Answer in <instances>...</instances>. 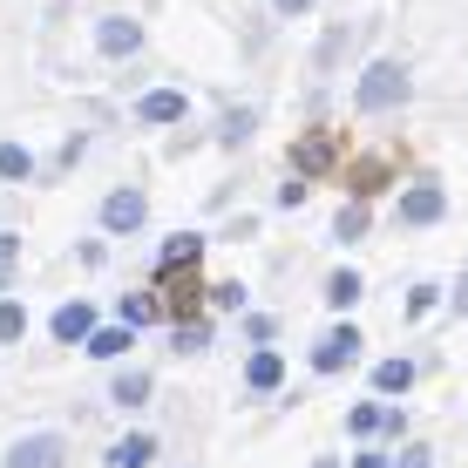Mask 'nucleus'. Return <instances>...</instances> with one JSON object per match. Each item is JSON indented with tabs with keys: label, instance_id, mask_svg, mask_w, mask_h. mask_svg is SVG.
I'll return each mask as SVG.
<instances>
[{
	"label": "nucleus",
	"instance_id": "f257e3e1",
	"mask_svg": "<svg viewBox=\"0 0 468 468\" xmlns=\"http://www.w3.org/2000/svg\"><path fill=\"white\" fill-rule=\"evenodd\" d=\"M400 102H408V75L394 61H374L360 75V109H400Z\"/></svg>",
	"mask_w": 468,
	"mask_h": 468
},
{
	"label": "nucleus",
	"instance_id": "f03ea898",
	"mask_svg": "<svg viewBox=\"0 0 468 468\" xmlns=\"http://www.w3.org/2000/svg\"><path fill=\"white\" fill-rule=\"evenodd\" d=\"M353 353H360V333H353V326H333L326 340L313 346V367H319V374H340V367H353Z\"/></svg>",
	"mask_w": 468,
	"mask_h": 468
},
{
	"label": "nucleus",
	"instance_id": "7ed1b4c3",
	"mask_svg": "<svg viewBox=\"0 0 468 468\" xmlns=\"http://www.w3.org/2000/svg\"><path fill=\"white\" fill-rule=\"evenodd\" d=\"M95 48H102V55H136V48H143V27L129 21V14H109V21L95 27Z\"/></svg>",
	"mask_w": 468,
	"mask_h": 468
},
{
	"label": "nucleus",
	"instance_id": "20e7f679",
	"mask_svg": "<svg viewBox=\"0 0 468 468\" xmlns=\"http://www.w3.org/2000/svg\"><path fill=\"white\" fill-rule=\"evenodd\" d=\"M143 218H150L143 190H116V197H102V224H109V231H136Z\"/></svg>",
	"mask_w": 468,
	"mask_h": 468
},
{
	"label": "nucleus",
	"instance_id": "39448f33",
	"mask_svg": "<svg viewBox=\"0 0 468 468\" xmlns=\"http://www.w3.org/2000/svg\"><path fill=\"white\" fill-rule=\"evenodd\" d=\"M448 211V197H441V184H414L408 190V197H400V218H408V224H434V218H441Z\"/></svg>",
	"mask_w": 468,
	"mask_h": 468
},
{
	"label": "nucleus",
	"instance_id": "423d86ee",
	"mask_svg": "<svg viewBox=\"0 0 468 468\" xmlns=\"http://www.w3.org/2000/svg\"><path fill=\"white\" fill-rule=\"evenodd\" d=\"M7 468H61V441L55 434H27V441L7 455Z\"/></svg>",
	"mask_w": 468,
	"mask_h": 468
},
{
	"label": "nucleus",
	"instance_id": "0eeeda50",
	"mask_svg": "<svg viewBox=\"0 0 468 468\" xmlns=\"http://www.w3.org/2000/svg\"><path fill=\"white\" fill-rule=\"evenodd\" d=\"M89 333H95V313H89L82 299H75V305H61V313H55V340H61V346L89 340Z\"/></svg>",
	"mask_w": 468,
	"mask_h": 468
},
{
	"label": "nucleus",
	"instance_id": "6e6552de",
	"mask_svg": "<svg viewBox=\"0 0 468 468\" xmlns=\"http://www.w3.org/2000/svg\"><path fill=\"white\" fill-rule=\"evenodd\" d=\"M279 380H285V360H279V353H251V367H245V387H251V394H271Z\"/></svg>",
	"mask_w": 468,
	"mask_h": 468
},
{
	"label": "nucleus",
	"instance_id": "1a4fd4ad",
	"mask_svg": "<svg viewBox=\"0 0 468 468\" xmlns=\"http://www.w3.org/2000/svg\"><path fill=\"white\" fill-rule=\"evenodd\" d=\"M150 462H156V441H150V434H129V441L109 448V468H150Z\"/></svg>",
	"mask_w": 468,
	"mask_h": 468
},
{
	"label": "nucleus",
	"instance_id": "9d476101",
	"mask_svg": "<svg viewBox=\"0 0 468 468\" xmlns=\"http://www.w3.org/2000/svg\"><path fill=\"white\" fill-rule=\"evenodd\" d=\"M143 122H184V95L176 89H150L143 95Z\"/></svg>",
	"mask_w": 468,
	"mask_h": 468
},
{
	"label": "nucleus",
	"instance_id": "9b49d317",
	"mask_svg": "<svg viewBox=\"0 0 468 468\" xmlns=\"http://www.w3.org/2000/svg\"><path fill=\"white\" fill-rule=\"evenodd\" d=\"M129 333H136V326H102V333H89V360H116V353H129Z\"/></svg>",
	"mask_w": 468,
	"mask_h": 468
},
{
	"label": "nucleus",
	"instance_id": "f8f14e48",
	"mask_svg": "<svg viewBox=\"0 0 468 468\" xmlns=\"http://www.w3.org/2000/svg\"><path fill=\"white\" fill-rule=\"evenodd\" d=\"M374 387H380V394H408V387H414V360H380Z\"/></svg>",
	"mask_w": 468,
	"mask_h": 468
},
{
	"label": "nucleus",
	"instance_id": "ddd939ff",
	"mask_svg": "<svg viewBox=\"0 0 468 468\" xmlns=\"http://www.w3.org/2000/svg\"><path fill=\"white\" fill-rule=\"evenodd\" d=\"M109 400H116V408H143V400H150V374H136V367H129V374L109 387Z\"/></svg>",
	"mask_w": 468,
	"mask_h": 468
},
{
	"label": "nucleus",
	"instance_id": "4468645a",
	"mask_svg": "<svg viewBox=\"0 0 468 468\" xmlns=\"http://www.w3.org/2000/svg\"><path fill=\"white\" fill-rule=\"evenodd\" d=\"M0 176H7V184H27V176H35V156H27L21 143H0Z\"/></svg>",
	"mask_w": 468,
	"mask_h": 468
},
{
	"label": "nucleus",
	"instance_id": "2eb2a0df",
	"mask_svg": "<svg viewBox=\"0 0 468 468\" xmlns=\"http://www.w3.org/2000/svg\"><path fill=\"white\" fill-rule=\"evenodd\" d=\"M197 251H204V238H190V231L170 238V245H164V271H170V265H197Z\"/></svg>",
	"mask_w": 468,
	"mask_h": 468
},
{
	"label": "nucleus",
	"instance_id": "dca6fc26",
	"mask_svg": "<svg viewBox=\"0 0 468 468\" xmlns=\"http://www.w3.org/2000/svg\"><path fill=\"white\" fill-rule=\"evenodd\" d=\"M353 299H360V279H353V271H333V279H326V305H340V313H346Z\"/></svg>",
	"mask_w": 468,
	"mask_h": 468
},
{
	"label": "nucleus",
	"instance_id": "f3484780",
	"mask_svg": "<svg viewBox=\"0 0 468 468\" xmlns=\"http://www.w3.org/2000/svg\"><path fill=\"white\" fill-rule=\"evenodd\" d=\"M21 333H27V313H21L14 299H0V346H14Z\"/></svg>",
	"mask_w": 468,
	"mask_h": 468
},
{
	"label": "nucleus",
	"instance_id": "a211bd4d",
	"mask_svg": "<svg viewBox=\"0 0 468 468\" xmlns=\"http://www.w3.org/2000/svg\"><path fill=\"white\" fill-rule=\"evenodd\" d=\"M150 319H156V299L150 292H129L122 299V326H150Z\"/></svg>",
	"mask_w": 468,
	"mask_h": 468
},
{
	"label": "nucleus",
	"instance_id": "6ab92c4d",
	"mask_svg": "<svg viewBox=\"0 0 468 468\" xmlns=\"http://www.w3.org/2000/svg\"><path fill=\"white\" fill-rule=\"evenodd\" d=\"M14 258H21V238L0 231V292H7V279H14Z\"/></svg>",
	"mask_w": 468,
	"mask_h": 468
},
{
	"label": "nucleus",
	"instance_id": "aec40b11",
	"mask_svg": "<svg viewBox=\"0 0 468 468\" xmlns=\"http://www.w3.org/2000/svg\"><path fill=\"white\" fill-rule=\"evenodd\" d=\"M346 428H353V434H374V428H380V408H374V400H367V408H353Z\"/></svg>",
	"mask_w": 468,
	"mask_h": 468
},
{
	"label": "nucleus",
	"instance_id": "412c9836",
	"mask_svg": "<svg viewBox=\"0 0 468 468\" xmlns=\"http://www.w3.org/2000/svg\"><path fill=\"white\" fill-rule=\"evenodd\" d=\"M204 340H211V333H204V326H197V319H190V326H184V319H176V346H184V353H197Z\"/></svg>",
	"mask_w": 468,
	"mask_h": 468
},
{
	"label": "nucleus",
	"instance_id": "4be33fe9",
	"mask_svg": "<svg viewBox=\"0 0 468 468\" xmlns=\"http://www.w3.org/2000/svg\"><path fill=\"white\" fill-rule=\"evenodd\" d=\"M428 313H434V285H421V292L408 299V319H428Z\"/></svg>",
	"mask_w": 468,
	"mask_h": 468
},
{
	"label": "nucleus",
	"instance_id": "5701e85b",
	"mask_svg": "<svg viewBox=\"0 0 468 468\" xmlns=\"http://www.w3.org/2000/svg\"><path fill=\"white\" fill-rule=\"evenodd\" d=\"M211 299L224 305V313H231V305H245V285H211Z\"/></svg>",
	"mask_w": 468,
	"mask_h": 468
},
{
	"label": "nucleus",
	"instance_id": "b1692460",
	"mask_svg": "<svg viewBox=\"0 0 468 468\" xmlns=\"http://www.w3.org/2000/svg\"><path fill=\"white\" fill-rule=\"evenodd\" d=\"M367 231V211H340V238H360Z\"/></svg>",
	"mask_w": 468,
	"mask_h": 468
},
{
	"label": "nucleus",
	"instance_id": "393cba45",
	"mask_svg": "<svg viewBox=\"0 0 468 468\" xmlns=\"http://www.w3.org/2000/svg\"><path fill=\"white\" fill-rule=\"evenodd\" d=\"M400 468H434V455L428 448H400Z\"/></svg>",
	"mask_w": 468,
	"mask_h": 468
},
{
	"label": "nucleus",
	"instance_id": "a878e982",
	"mask_svg": "<svg viewBox=\"0 0 468 468\" xmlns=\"http://www.w3.org/2000/svg\"><path fill=\"white\" fill-rule=\"evenodd\" d=\"M455 313H468V271L455 279Z\"/></svg>",
	"mask_w": 468,
	"mask_h": 468
},
{
	"label": "nucleus",
	"instance_id": "bb28decb",
	"mask_svg": "<svg viewBox=\"0 0 468 468\" xmlns=\"http://www.w3.org/2000/svg\"><path fill=\"white\" fill-rule=\"evenodd\" d=\"M271 7H279V14H305L313 0H271Z\"/></svg>",
	"mask_w": 468,
	"mask_h": 468
},
{
	"label": "nucleus",
	"instance_id": "cd10ccee",
	"mask_svg": "<svg viewBox=\"0 0 468 468\" xmlns=\"http://www.w3.org/2000/svg\"><path fill=\"white\" fill-rule=\"evenodd\" d=\"M353 468H394V462H387V455H360V462H353Z\"/></svg>",
	"mask_w": 468,
	"mask_h": 468
},
{
	"label": "nucleus",
	"instance_id": "c85d7f7f",
	"mask_svg": "<svg viewBox=\"0 0 468 468\" xmlns=\"http://www.w3.org/2000/svg\"><path fill=\"white\" fill-rule=\"evenodd\" d=\"M313 468H340V462H333V455H319V462H313Z\"/></svg>",
	"mask_w": 468,
	"mask_h": 468
}]
</instances>
